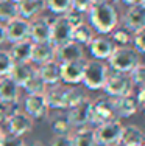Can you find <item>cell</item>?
<instances>
[{
	"label": "cell",
	"mask_w": 145,
	"mask_h": 146,
	"mask_svg": "<svg viewBox=\"0 0 145 146\" xmlns=\"http://www.w3.org/2000/svg\"><path fill=\"white\" fill-rule=\"evenodd\" d=\"M89 25L98 34H111L119 27V13L114 3H97L88 9Z\"/></svg>",
	"instance_id": "6da1fadb"
},
{
	"label": "cell",
	"mask_w": 145,
	"mask_h": 146,
	"mask_svg": "<svg viewBox=\"0 0 145 146\" xmlns=\"http://www.w3.org/2000/svg\"><path fill=\"white\" fill-rule=\"evenodd\" d=\"M109 67L105 61L100 59H86L84 70H83L81 84L84 89L89 90H102L105 86V81L109 75Z\"/></svg>",
	"instance_id": "7a4b0ae2"
},
{
	"label": "cell",
	"mask_w": 145,
	"mask_h": 146,
	"mask_svg": "<svg viewBox=\"0 0 145 146\" xmlns=\"http://www.w3.org/2000/svg\"><path fill=\"white\" fill-rule=\"evenodd\" d=\"M140 62H142L140 54L131 45H126V47H116L114 48L112 54L108 59V67L111 72L130 73Z\"/></svg>",
	"instance_id": "3957f363"
},
{
	"label": "cell",
	"mask_w": 145,
	"mask_h": 146,
	"mask_svg": "<svg viewBox=\"0 0 145 146\" xmlns=\"http://www.w3.org/2000/svg\"><path fill=\"white\" fill-rule=\"evenodd\" d=\"M116 117V107H114V98L108 95L97 96L91 100V117H89V126H98L102 123L111 121Z\"/></svg>",
	"instance_id": "277c9868"
},
{
	"label": "cell",
	"mask_w": 145,
	"mask_h": 146,
	"mask_svg": "<svg viewBox=\"0 0 145 146\" xmlns=\"http://www.w3.org/2000/svg\"><path fill=\"white\" fill-rule=\"evenodd\" d=\"M123 131V123L119 118H114L111 121L102 123L94 127L97 146H109V145H120Z\"/></svg>",
	"instance_id": "5b68a950"
},
{
	"label": "cell",
	"mask_w": 145,
	"mask_h": 146,
	"mask_svg": "<svg viewBox=\"0 0 145 146\" xmlns=\"http://www.w3.org/2000/svg\"><path fill=\"white\" fill-rule=\"evenodd\" d=\"M102 90H105V93L108 96H111V98H119V96H125V95L133 93L134 86L131 82V78L128 73L109 72Z\"/></svg>",
	"instance_id": "8992f818"
},
{
	"label": "cell",
	"mask_w": 145,
	"mask_h": 146,
	"mask_svg": "<svg viewBox=\"0 0 145 146\" xmlns=\"http://www.w3.org/2000/svg\"><path fill=\"white\" fill-rule=\"evenodd\" d=\"M5 123H6V127H8L9 134L23 137V135H27L28 132L33 131L34 120H31L23 110L16 109V110H9Z\"/></svg>",
	"instance_id": "52a82bcc"
},
{
	"label": "cell",
	"mask_w": 145,
	"mask_h": 146,
	"mask_svg": "<svg viewBox=\"0 0 145 146\" xmlns=\"http://www.w3.org/2000/svg\"><path fill=\"white\" fill-rule=\"evenodd\" d=\"M91 96H86L83 101H80L75 106L69 107L65 110V118L72 129L89 126V117H91Z\"/></svg>",
	"instance_id": "ba28073f"
},
{
	"label": "cell",
	"mask_w": 145,
	"mask_h": 146,
	"mask_svg": "<svg viewBox=\"0 0 145 146\" xmlns=\"http://www.w3.org/2000/svg\"><path fill=\"white\" fill-rule=\"evenodd\" d=\"M44 96H45L47 104L50 109L67 110L69 109V96H70V86L63 84V82L55 84V86H48Z\"/></svg>",
	"instance_id": "9c48e42d"
},
{
	"label": "cell",
	"mask_w": 145,
	"mask_h": 146,
	"mask_svg": "<svg viewBox=\"0 0 145 146\" xmlns=\"http://www.w3.org/2000/svg\"><path fill=\"white\" fill-rule=\"evenodd\" d=\"M72 30L74 27L69 23L65 16H56L50 22V37L48 42L55 47H59L69 40H72Z\"/></svg>",
	"instance_id": "30bf717a"
},
{
	"label": "cell",
	"mask_w": 145,
	"mask_h": 146,
	"mask_svg": "<svg viewBox=\"0 0 145 146\" xmlns=\"http://www.w3.org/2000/svg\"><path fill=\"white\" fill-rule=\"evenodd\" d=\"M23 112L27 113L31 120H44L48 117V107L47 100L44 93H34V95H27L23 98Z\"/></svg>",
	"instance_id": "8fae6325"
},
{
	"label": "cell",
	"mask_w": 145,
	"mask_h": 146,
	"mask_svg": "<svg viewBox=\"0 0 145 146\" xmlns=\"http://www.w3.org/2000/svg\"><path fill=\"white\" fill-rule=\"evenodd\" d=\"M123 27L131 33L145 30V3L128 5L123 14Z\"/></svg>",
	"instance_id": "7c38bea8"
},
{
	"label": "cell",
	"mask_w": 145,
	"mask_h": 146,
	"mask_svg": "<svg viewBox=\"0 0 145 146\" xmlns=\"http://www.w3.org/2000/svg\"><path fill=\"white\" fill-rule=\"evenodd\" d=\"M5 34H6V42H9V44L28 39L30 20L16 16L14 19H11L9 22L5 23Z\"/></svg>",
	"instance_id": "4fadbf2b"
},
{
	"label": "cell",
	"mask_w": 145,
	"mask_h": 146,
	"mask_svg": "<svg viewBox=\"0 0 145 146\" xmlns=\"http://www.w3.org/2000/svg\"><path fill=\"white\" fill-rule=\"evenodd\" d=\"M84 59L80 61H70L61 64V82L67 86H78L81 84L83 70H84Z\"/></svg>",
	"instance_id": "5bb4252c"
},
{
	"label": "cell",
	"mask_w": 145,
	"mask_h": 146,
	"mask_svg": "<svg viewBox=\"0 0 145 146\" xmlns=\"http://www.w3.org/2000/svg\"><path fill=\"white\" fill-rule=\"evenodd\" d=\"M89 53L94 59H100V61H108L109 56L112 54L116 45L111 40L109 36H105V34H100V36H95L94 39L91 40V44L88 45Z\"/></svg>",
	"instance_id": "9a60e30c"
},
{
	"label": "cell",
	"mask_w": 145,
	"mask_h": 146,
	"mask_svg": "<svg viewBox=\"0 0 145 146\" xmlns=\"http://www.w3.org/2000/svg\"><path fill=\"white\" fill-rule=\"evenodd\" d=\"M50 22L51 19L48 16H39L30 20V34L28 39L33 44L37 42H48L50 37Z\"/></svg>",
	"instance_id": "2e32d148"
},
{
	"label": "cell",
	"mask_w": 145,
	"mask_h": 146,
	"mask_svg": "<svg viewBox=\"0 0 145 146\" xmlns=\"http://www.w3.org/2000/svg\"><path fill=\"white\" fill-rule=\"evenodd\" d=\"M114 107H116V117L119 118V120H122V118H130V117L136 115L140 110V106H139V103H137L134 93L114 98Z\"/></svg>",
	"instance_id": "e0dca14e"
},
{
	"label": "cell",
	"mask_w": 145,
	"mask_h": 146,
	"mask_svg": "<svg viewBox=\"0 0 145 146\" xmlns=\"http://www.w3.org/2000/svg\"><path fill=\"white\" fill-rule=\"evenodd\" d=\"M55 59H56L59 64L84 59V47L80 45V44H77V42H74V40H69V42L56 47Z\"/></svg>",
	"instance_id": "ac0fdd59"
},
{
	"label": "cell",
	"mask_w": 145,
	"mask_h": 146,
	"mask_svg": "<svg viewBox=\"0 0 145 146\" xmlns=\"http://www.w3.org/2000/svg\"><path fill=\"white\" fill-rule=\"evenodd\" d=\"M20 87L13 81L9 76L0 78V103L6 104L8 107H13L19 103Z\"/></svg>",
	"instance_id": "d6986e66"
},
{
	"label": "cell",
	"mask_w": 145,
	"mask_h": 146,
	"mask_svg": "<svg viewBox=\"0 0 145 146\" xmlns=\"http://www.w3.org/2000/svg\"><path fill=\"white\" fill-rule=\"evenodd\" d=\"M36 72L39 78L48 86H55L61 82V64L56 59H51L41 65H36Z\"/></svg>",
	"instance_id": "ffe728a7"
},
{
	"label": "cell",
	"mask_w": 145,
	"mask_h": 146,
	"mask_svg": "<svg viewBox=\"0 0 145 146\" xmlns=\"http://www.w3.org/2000/svg\"><path fill=\"white\" fill-rule=\"evenodd\" d=\"M44 11H47L45 0H22L17 3V16L27 20L42 16Z\"/></svg>",
	"instance_id": "44dd1931"
},
{
	"label": "cell",
	"mask_w": 145,
	"mask_h": 146,
	"mask_svg": "<svg viewBox=\"0 0 145 146\" xmlns=\"http://www.w3.org/2000/svg\"><path fill=\"white\" fill-rule=\"evenodd\" d=\"M34 73H36V65H33L31 62H14L8 76L19 87H23Z\"/></svg>",
	"instance_id": "7402d4cb"
},
{
	"label": "cell",
	"mask_w": 145,
	"mask_h": 146,
	"mask_svg": "<svg viewBox=\"0 0 145 146\" xmlns=\"http://www.w3.org/2000/svg\"><path fill=\"white\" fill-rule=\"evenodd\" d=\"M55 53H56V47L51 45L50 42H37L33 44L31 50V62L33 65H41L44 62H48L51 59H55Z\"/></svg>",
	"instance_id": "603a6c76"
},
{
	"label": "cell",
	"mask_w": 145,
	"mask_h": 146,
	"mask_svg": "<svg viewBox=\"0 0 145 146\" xmlns=\"http://www.w3.org/2000/svg\"><path fill=\"white\" fill-rule=\"evenodd\" d=\"M31 50H33V42L30 39H23L11 44V48L8 50V53L11 56L13 62H30Z\"/></svg>",
	"instance_id": "cb8c5ba5"
},
{
	"label": "cell",
	"mask_w": 145,
	"mask_h": 146,
	"mask_svg": "<svg viewBox=\"0 0 145 146\" xmlns=\"http://www.w3.org/2000/svg\"><path fill=\"white\" fill-rule=\"evenodd\" d=\"M70 138H72V146H97L94 127L91 126L75 129L70 134Z\"/></svg>",
	"instance_id": "d4e9b609"
},
{
	"label": "cell",
	"mask_w": 145,
	"mask_h": 146,
	"mask_svg": "<svg viewBox=\"0 0 145 146\" xmlns=\"http://www.w3.org/2000/svg\"><path fill=\"white\" fill-rule=\"evenodd\" d=\"M94 37H95V31L88 22H83L80 25L74 27V30H72V40L83 45V47H88Z\"/></svg>",
	"instance_id": "484cf974"
},
{
	"label": "cell",
	"mask_w": 145,
	"mask_h": 146,
	"mask_svg": "<svg viewBox=\"0 0 145 146\" xmlns=\"http://www.w3.org/2000/svg\"><path fill=\"white\" fill-rule=\"evenodd\" d=\"M144 141V131L136 124H128L123 126L122 131V138H120V146H125L130 143H139Z\"/></svg>",
	"instance_id": "4316f807"
},
{
	"label": "cell",
	"mask_w": 145,
	"mask_h": 146,
	"mask_svg": "<svg viewBox=\"0 0 145 146\" xmlns=\"http://www.w3.org/2000/svg\"><path fill=\"white\" fill-rule=\"evenodd\" d=\"M17 16V3L13 0H0V23L5 25Z\"/></svg>",
	"instance_id": "83f0119b"
},
{
	"label": "cell",
	"mask_w": 145,
	"mask_h": 146,
	"mask_svg": "<svg viewBox=\"0 0 145 146\" xmlns=\"http://www.w3.org/2000/svg\"><path fill=\"white\" fill-rule=\"evenodd\" d=\"M22 89L27 92V95H34V93H45L47 84L39 78V75H37V72H36V73L31 76V78L27 81V84L23 86Z\"/></svg>",
	"instance_id": "f1b7e54d"
},
{
	"label": "cell",
	"mask_w": 145,
	"mask_h": 146,
	"mask_svg": "<svg viewBox=\"0 0 145 146\" xmlns=\"http://www.w3.org/2000/svg\"><path fill=\"white\" fill-rule=\"evenodd\" d=\"M131 36H133V33L128 31L125 27H117L111 33V40L116 47H126L131 44Z\"/></svg>",
	"instance_id": "f546056e"
},
{
	"label": "cell",
	"mask_w": 145,
	"mask_h": 146,
	"mask_svg": "<svg viewBox=\"0 0 145 146\" xmlns=\"http://www.w3.org/2000/svg\"><path fill=\"white\" fill-rule=\"evenodd\" d=\"M72 126L69 124L67 118L65 115H61V117H56L51 120V132L55 135H70L72 134Z\"/></svg>",
	"instance_id": "4dcf8cb0"
},
{
	"label": "cell",
	"mask_w": 145,
	"mask_h": 146,
	"mask_svg": "<svg viewBox=\"0 0 145 146\" xmlns=\"http://www.w3.org/2000/svg\"><path fill=\"white\" fill-rule=\"evenodd\" d=\"M47 9L55 16H63L72 8V0H45Z\"/></svg>",
	"instance_id": "1f68e13d"
},
{
	"label": "cell",
	"mask_w": 145,
	"mask_h": 146,
	"mask_svg": "<svg viewBox=\"0 0 145 146\" xmlns=\"http://www.w3.org/2000/svg\"><path fill=\"white\" fill-rule=\"evenodd\" d=\"M128 75H130L131 82H133L134 87H144V84H145V65L142 62L137 64Z\"/></svg>",
	"instance_id": "d6a6232c"
},
{
	"label": "cell",
	"mask_w": 145,
	"mask_h": 146,
	"mask_svg": "<svg viewBox=\"0 0 145 146\" xmlns=\"http://www.w3.org/2000/svg\"><path fill=\"white\" fill-rule=\"evenodd\" d=\"M13 64H14V62H13L11 56H9L8 50L0 48V78H2V76H8Z\"/></svg>",
	"instance_id": "836d02e7"
},
{
	"label": "cell",
	"mask_w": 145,
	"mask_h": 146,
	"mask_svg": "<svg viewBox=\"0 0 145 146\" xmlns=\"http://www.w3.org/2000/svg\"><path fill=\"white\" fill-rule=\"evenodd\" d=\"M63 16H65V19L69 20V23H70L72 27H77V25H80V23L86 22V13H81V11L74 9V8H70Z\"/></svg>",
	"instance_id": "e575fe53"
},
{
	"label": "cell",
	"mask_w": 145,
	"mask_h": 146,
	"mask_svg": "<svg viewBox=\"0 0 145 146\" xmlns=\"http://www.w3.org/2000/svg\"><path fill=\"white\" fill-rule=\"evenodd\" d=\"M144 34H145V30H140V31H136L133 33L131 36V47L137 51L139 54L145 53V42H144Z\"/></svg>",
	"instance_id": "d590c367"
},
{
	"label": "cell",
	"mask_w": 145,
	"mask_h": 146,
	"mask_svg": "<svg viewBox=\"0 0 145 146\" xmlns=\"http://www.w3.org/2000/svg\"><path fill=\"white\" fill-rule=\"evenodd\" d=\"M25 140L23 137H19V135H13V134H6L3 135L2 141H0V146H25Z\"/></svg>",
	"instance_id": "8d00e7d4"
},
{
	"label": "cell",
	"mask_w": 145,
	"mask_h": 146,
	"mask_svg": "<svg viewBox=\"0 0 145 146\" xmlns=\"http://www.w3.org/2000/svg\"><path fill=\"white\" fill-rule=\"evenodd\" d=\"M50 146H72L70 135H55L50 141Z\"/></svg>",
	"instance_id": "74e56055"
},
{
	"label": "cell",
	"mask_w": 145,
	"mask_h": 146,
	"mask_svg": "<svg viewBox=\"0 0 145 146\" xmlns=\"http://www.w3.org/2000/svg\"><path fill=\"white\" fill-rule=\"evenodd\" d=\"M92 6V0H72V8L78 9L81 13H88V9Z\"/></svg>",
	"instance_id": "f35d334b"
},
{
	"label": "cell",
	"mask_w": 145,
	"mask_h": 146,
	"mask_svg": "<svg viewBox=\"0 0 145 146\" xmlns=\"http://www.w3.org/2000/svg\"><path fill=\"white\" fill-rule=\"evenodd\" d=\"M133 93H134V96H136L137 103H139L140 109H142V106L145 103V86L144 87H136V92H133Z\"/></svg>",
	"instance_id": "ab89813d"
},
{
	"label": "cell",
	"mask_w": 145,
	"mask_h": 146,
	"mask_svg": "<svg viewBox=\"0 0 145 146\" xmlns=\"http://www.w3.org/2000/svg\"><path fill=\"white\" fill-rule=\"evenodd\" d=\"M9 110H11V107H8L6 104H3V103H0V124L6 121V117H8Z\"/></svg>",
	"instance_id": "60d3db41"
},
{
	"label": "cell",
	"mask_w": 145,
	"mask_h": 146,
	"mask_svg": "<svg viewBox=\"0 0 145 146\" xmlns=\"http://www.w3.org/2000/svg\"><path fill=\"white\" fill-rule=\"evenodd\" d=\"M6 42V34H5V25L0 23V45H3Z\"/></svg>",
	"instance_id": "b9f144b4"
},
{
	"label": "cell",
	"mask_w": 145,
	"mask_h": 146,
	"mask_svg": "<svg viewBox=\"0 0 145 146\" xmlns=\"http://www.w3.org/2000/svg\"><path fill=\"white\" fill-rule=\"evenodd\" d=\"M126 5H136V3H145V0H122Z\"/></svg>",
	"instance_id": "7bdbcfd3"
},
{
	"label": "cell",
	"mask_w": 145,
	"mask_h": 146,
	"mask_svg": "<svg viewBox=\"0 0 145 146\" xmlns=\"http://www.w3.org/2000/svg\"><path fill=\"white\" fill-rule=\"evenodd\" d=\"M25 146H44V143H42V141H39V140H34L30 145H25Z\"/></svg>",
	"instance_id": "ee69618b"
},
{
	"label": "cell",
	"mask_w": 145,
	"mask_h": 146,
	"mask_svg": "<svg viewBox=\"0 0 145 146\" xmlns=\"http://www.w3.org/2000/svg\"><path fill=\"white\" fill-rule=\"evenodd\" d=\"M112 3L114 0H92V5H97V3Z\"/></svg>",
	"instance_id": "f6af8a7d"
},
{
	"label": "cell",
	"mask_w": 145,
	"mask_h": 146,
	"mask_svg": "<svg viewBox=\"0 0 145 146\" xmlns=\"http://www.w3.org/2000/svg\"><path fill=\"white\" fill-rule=\"evenodd\" d=\"M125 146H145V141H139V143H130V145H125Z\"/></svg>",
	"instance_id": "bcb514c9"
},
{
	"label": "cell",
	"mask_w": 145,
	"mask_h": 146,
	"mask_svg": "<svg viewBox=\"0 0 145 146\" xmlns=\"http://www.w3.org/2000/svg\"><path fill=\"white\" fill-rule=\"evenodd\" d=\"M3 135H5V129H3V127H2V124H0V141H2Z\"/></svg>",
	"instance_id": "7dc6e473"
},
{
	"label": "cell",
	"mask_w": 145,
	"mask_h": 146,
	"mask_svg": "<svg viewBox=\"0 0 145 146\" xmlns=\"http://www.w3.org/2000/svg\"><path fill=\"white\" fill-rule=\"evenodd\" d=\"M13 2H16V3H19V2H22V0H13Z\"/></svg>",
	"instance_id": "c3c4849f"
},
{
	"label": "cell",
	"mask_w": 145,
	"mask_h": 146,
	"mask_svg": "<svg viewBox=\"0 0 145 146\" xmlns=\"http://www.w3.org/2000/svg\"><path fill=\"white\" fill-rule=\"evenodd\" d=\"M109 146H120V145H109Z\"/></svg>",
	"instance_id": "681fc988"
}]
</instances>
